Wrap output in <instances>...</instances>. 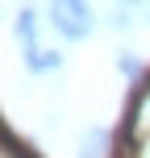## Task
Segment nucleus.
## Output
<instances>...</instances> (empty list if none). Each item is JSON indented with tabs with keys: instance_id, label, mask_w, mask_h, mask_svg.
Here are the masks:
<instances>
[{
	"instance_id": "39448f33",
	"label": "nucleus",
	"mask_w": 150,
	"mask_h": 158,
	"mask_svg": "<svg viewBox=\"0 0 150 158\" xmlns=\"http://www.w3.org/2000/svg\"><path fill=\"white\" fill-rule=\"evenodd\" d=\"M121 71H125V75H138V58L134 54H121Z\"/></svg>"
},
{
	"instance_id": "f03ea898",
	"label": "nucleus",
	"mask_w": 150,
	"mask_h": 158,
	"mask_svg": "<svg viewBox=\"0 0 150 158\" xmlns=\"http://www.w3.org/2000/svg\"><path fill=\"white\" fill-rule=\"evenodd\" d=\"M25 67L29 71H58L63 54L58 50H42V46H25Z\"/></svg>"
},
{
	"instance_id": "f257e3e1",
	"label": "nucleus",
	"mask_w": 150,
	"mask_h": 158,
	"mask_svg": "<svg viewBox=\"0 0 150 158\" xmlns=\"http://www.w3.org/2000/svg\"><path fill=\"white\" fill-rule=\"evenodd\" d=\"M50 25H54L63 38H88L92 33V13H88V4H75V0H58V4H50Z\"/></svg>"
},
{
	"instance_id": "20e7f679",
	"label": "nucleus",
	"mask_w": 150,
	"mask_h": 158,
	"mask_svg": "<svg viewBox=\"0 0 150 158\" xmlns=\"http://www.w3.org/2000/svg\"><path fill=\"white\" fill-rule=\"evenodd\" d=\"M33 29H38L33 8H21V13H17V38H25V46H33Z\"/></svg>"
},
{
	"instance_id": "7ed1b4c3",
	"label": "nucleus",
	"mask_w": 150,
	"mask_h": 158,
	"mask_svg": "<svg viewBox=\"0 0 150 158\" xmlns=\"http://www.w3.org/2000/svg\"><path fill=\"white\" fill-rule=\"evenodd\" d=\"M109 146H113L109 129H88V137H84V154H79V158H109Z\"/></svg>"
}]
</instances>
